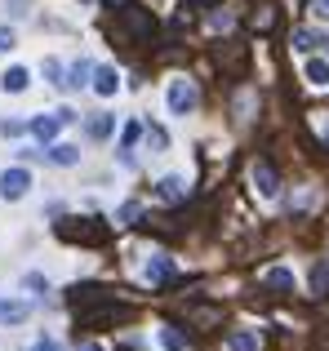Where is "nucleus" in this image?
Listing matches in <instances>:
<instances>
[{"mask_svg": "<svg viewBox=\"0 0 329 351\" xmlns=\"http://www.w3.org/2000/svg\"><path fill=\"white\" fill-rule=\"evenodd\" d=\"M71 120H76V112H67V107H62V112H49V116H36L32 120V134L40 138V143H53V138H58V129L71 125Z\"/></svg>", "mask_w": 329, "mask_h": 351, "instance_id": "1", "label": "nucleus"}, {"mask_svg": "<svg viewBox=\"0 0 329 351\" xmlns=\"http://www.w3.org/2000/svg\"><path fill=\"white\" fill-rule=\"evenodd\" d=\"M27 187H32V173H27V169H5V173H0V196H5V200H23Z\"/></svg>", "mask_w": 329, "mask_h": 351, "instance_id": "2", "label": "nucleus"}, {"mask_svg": "<svg viewBox=\"0 0 329 351\" xmlns=\"http://www.w3.org/2000/svg\"><path fill=\"white\" fill-rule=\"evenodd\" d=\"M191 107H196V85H191V80H173V85H169V112L187 116Z\"/></svg>", "mask_w": 329, "mask_h": 351, "instance_id": "3", "label": "nucleus"}, {"mask_svg": "<svg viewBox=\"0 0 329 351\" xmlns=\"http://www.w3.org/2000/svg\"><path fill=\"white\" fill-rule=\"evenodd\" d=\"M249 178H254V191H258L263 200H271V196L280 191V178H276V169H271L267 160H258V165H254V173H249Z\"/></svg>", "mask_w": 329, "mask_h": 351, "instance_id": "4", "label": "nucleus"}, {"mask_svg": "<svg viewBox=\"0 0 329 351\" xmlns=\"http://www.w3.org/2000/svg\"><path fill=\"white\" fill-rule=\"evenodd\" d=\"M32 316V307L18 298H0V325H23V320Z\"/></svg>", "mask_w": 329, "mask_h": 351, "instance_id": "5", "label": "nucleus"}, {"mask_svg": "<svg viewBox=\"0 0 329 351\" xmlns=\"http://www.w3.org/2000/svg\"><path fill=\"white\" fill-rule=\"evenodd\" d=\"M156 191H160V200H169V205H178V200H187V182H182L178 173H169V178H160V182H156Z\"/></svg>", "mask_w": 329, "mask_h": 351, "instance_id": "6", "label": "nucleus"}, {"mask_svg": "<svg viewBox=\"0 0 329 351\" xmlns=\"http://www.w3.org/2000/svg\"><path fill=\"white\" fill-rule=\"evenodd\" d=\"M94 89L103 98H116V89H121V76H116V67H94Z\"/></svg>", "mask_w": 329, "mask_h": 351, "instance_id": "7", "label": "nucleus"}, {"mask_svg": "<svg viewBox=\"0 0 329 351\" xmlns=\"http://www.w3.org/2000/svg\"><path fill=\"white\" fill-rule=\"evenodd\" d=\"M27 85H32V71L27 67H9L5 76H0V89H5V94H23Z\"/></svg>", "mask_w": 329, "mask_h": 351, "instance_id": "8", "label": "nucleus"}, {"mask_svg": "<svg viewBox=\"0 0 329 351\" xmlns=\"http://www.w3.org/2000/svg\"><path fill=\"white\" fill-rule=\"evenodd\" d=\"M45 160H49V165H80V147H71V143H53L49 152H45Z\"/></svg>", "mask_w": 329, "mask_h": 351, "instance_id": "9", "label": "nucleus"}, {"mask_svg": "<svg viewBox=\"0 0 329 351\" xmlns=\"http://www.w3.org/2000/svg\"><path fill=\"white\" fill-rule=\"evenodd\" d=\"M89 76H94V67H89L85 58L71 62V67H67V80H62V89H85V85H89Z\"/></svg>", "mask_w": 329, "mask_h": 351, "instance_id": "10", "label": "nucleus"}, {"mask_svg": "<svg viewBox=\"0 0 329 351\" xmlns=\"http://www.w3.org/2000/svg\"><path fill=\"white\" fill-rule=\"evenodd\" d=\"M112 129H116V116H107V112H98V116L85 120V134L89 138H112Z\"/></svg>", "mask_w": 329, "mask_h": 351, "instance_id": "11", "label": "nucleus"}, {"mask_svg": "<svg viewBox=\"0 0 329 351\" xmlns=\"http://www.w3.org/2000/svg\"><path fill=\"white\" fill-rule=\"evenodd\" d=\"M263 285H267V289H280V293H294V271H285V267H271V271L263 276Z\"/></svg>", "mask_w": 329, "mask_h": 351, "instance_id": "12", "label": "nucleus"}, {"mask_svg": "<svg viewBox=\"0 0 329 351\" xmlns=\"http://www.w3.org/2000/svg\"><path fill=\"white\" fill-rule=\"evenodd\" d=\"M303 76L312 80V85H329V58H307L303 62Z\"/></svg>", "mask_w": 329, "mask_h": 351, "instance_id": "13", "label": "nucleus"}, {"mask_svg": "<svg viewBox=\"0 0 329 351\" xmlns=\"http://www.w3.org/2000/svg\"><path fill=\"white\" fill-rule=\"evenodd\" d=\"M312 293H316V298H329V258H321V263H316V271H312Z\"/></svg>", "mask_w": 329, "mask_h": 351, "instance_id": "14", "label": "nucleus"}, {"mask_svg": "<svg viewBox=\"0 0 329 351\" xmlns=\"http://www.w3.org/2000/svg\"><path fill=\"white\" fill-rule=\"evenodd\" d=\"M227 351H258V334H232Z\"/></svg>", "mask_w": 329, "mask_h": 351, "instance_id": "15", "label": "nucleus"}, {"mask_svg": "<svg viewBox=\"0 0 329 351\" xmlns=\"http://www.w3.org/2000/svg\"><path fill=\"white\" fill-rule=\"evenodd\" d=\"M169 271H173V267H169V258H151V263H147V280H169Z\"/></svg>", "mask_w": 329, "mask_h": 351, "instance_id": "16", "label": "nucleus"}, {"mask_svg": "<svg viewBox=\"0 0 329 351\" xmlns=\"http://www.w3.org/2000/svg\"><path fill=\"white\" fill-rule=\"evenodd\" d=\"M316 45H321V40H316V32H294V49H298V53L316 49Z\"/></svg>", "mask_w": 329, "mask_h": 351, "instance_id": "17", "label": "nucleus"}, {"mask_svg": "<svg viewBox=\"0 0 329 351\" xmlns=\"http://www.w3.org/2000/svg\"><path fill=\"white\" fill-rule=\"evenodd\" d=\"M45 76H49L53 85L62 89V76H67V71H62V62H58V58H45Z\"/></svg>", "mask_w": 329, "mask_h": 351, "instance_id": "18", "label": "nucleus"}, {"mask_svg": "<svg viewBox=\"0 0 329 351\" xmlns=\"http://www.w3.org/2000/svg\"><path fill=\"white\" fill-rule=\"evenodd\" d=\"M138 134H143V125H138V120H130V125H125V134H121V147H125V152L138 143Z\"/></svg>", "mask_w": 329, "mask_h": 351, "instance_id": "19", "label": "nucleus"}, {"mask_svg": "<svg viewBox=\"0 0 329 351\" xmlns=\"http://www.w3.org/2000/svg\"><path fill=\"white\" fill-rule=\"evenodd\" d=\"M23 129H32V120H5V125H0V134H5V138H18Z\"/></svg>", "mask_w": 329, "mask_h": 351, "instance_id": "20", "label": "nucleus"}, {"mask_svg": "<svg viewBox=\"0 0 329 351\" xmlns=\"http://www.w3.org/2000/svg\"><path fill=\"white\" fill-rule=\"evenodd\" d=\"M160 347L164 351H182V338L173 334V329H160Z\"/></svg>", "mask_w": 329, "mask_h": 351, "instance_id": "21", "label": "nucleus"}, {"mask_svg": "<svg viewBox=\"0 0 329 351\" xmlns=\"http://www.w3.org/2000/svg\"><path fill=\"white\" fill-rule=\"evenodd\" d=\"M249 112H254V94H241V98H236V116L249 120Z\"/></svg>", "mask_w": 329, "mask_h": 351, "instance_id": "22", "label": "nucleus"}, {"mask_svg": "<svg viewBox=\"0 0 329 351\" xmlns=\"http://www.w3.org/2000/svg\"><path fill=\"white\" fill-rule=\"evenodd\" d=\"M27 289H36V293L45 289V293H49V280H45V276H36V271H32V276H27Z\"/></svg>", "mask_w": 329, "mask_h": 351, "instance_id": "23", "label": "nucleus"}, {"mask_svg": "<svg viewBox=\"0 0 329 351\" xmlns=\"http://www.w3.org/2000/svg\"><path fill=\"white\" fill-rule=\"evenodd\" d=\"M312 14L321 18V23H329V0H312Z\"/></svg>", "mask_w": 329, "mask_h": 351, "instance_id": "24", "label": "nucleus"}, {"mask_svg": "<svg viewBox=\"0 0 329 351\" xmlns=\"http://www.w3.org/2000/svg\"><path fill=\"white\" fill-rule=\"evenodd\" d=\"M14 49V32H9V27H0V53H9Z\"/></svg>", "mask_w": 329, "mask_h": 351, "instance_id": "25", "label": "nucleus"}, {"mask_svg": "<svg viewBox=\"0 0 329 351\" xmlns=\"http://www.w3.org/2000/svg\"><path fill=\"white\" fill-rule=\"evenodd\" d=\"M32 351H62V343H58V338H40Z\"/></svg>", "mask_w": 329, "mask_h": 351, "instance_id": "26", "label": "nucleus"}, {"mask_svg": "<svg viewBox=\"0 0 329 351\" xmlns=\"http://www.w3.org/2000/svg\"><path fill=\"white\" fill-rule=\"evenodd\" d=\"M134 218H138V205H134V200H130V205L121 209V223H134Z\"/></svg>", "mask_w": 329, "mask_h": 351, "instance_id": "27", "label": "nucleus"}, {"mask_svg": "<svg viewBox=\"0 0 329 351\" xmlns=\"http://www.w3.org/2000/svg\"><path fill=\"white\" fill-rule=\"evenodd\" d=\"M9 5H14V9H9L14 18H23V14H27V0H9Z\"/></svg>", "mask_w": 329, "mask_h": 351, "instance_id": "28", "label": "nucleus"}, {"mask_svg": "<svg viewBox=\"0 0 329 351\" xmlns=\"http://www.w3.org/2000/svg\"><path fill=\"white\" fill-rule=\"evenodd\" d=\"M316 129H321V134L329 138V120H325V116H316Z\"/></svg>", "mask_w": 329, "mask_h": 351, "instance_id": "29", "label": "nucleus"}, {"mask_svg": "<svg viewBox=\"0 0 329 351\" xmlns=\"http://www.w3.org/2000/svg\"><path fill=\"white\" fill-rule=\"evenodd\" d=\"M76 351H103V347H98V343H80Z\"/></svg>", "mask_w": 329, "mask_h": 351, "instance_id": "30", "label": "nucleus"}, {"mask_svg": "<svg viewBox=\"0 0 329 351\" xmlns=\"http://www.w3.org/2000/svg\"><path fill=\"white\" fill-rule=\"evenodd\" d=\"M107 5H125V0H107Z\"/></svg>", "mask_w": 329, "mask_h": 351, "instance_id": "31", "label": "nucleus"}, {"mask_svg": "<svg viewBox=\"0 0 329 351\" xmlns=\"http://www.w3.org/2000/svg\"><path fill=\"white\" fill-rule=\"evenodd\" d=\"M325 53H329V40H325Z\"/></svg>", "mask_w": 329, "mask_h": 351, "instance_id": "32", "label": "nucleus"}]
</instances>
